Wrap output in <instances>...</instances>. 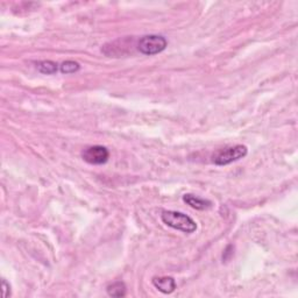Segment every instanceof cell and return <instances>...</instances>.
<instances>
[{
  "instance_id": "6da1fadb",
  "label": "cell",
  "mask_w": 298,
  "mask_h": 298,
  "mask_svg": "<svg viewBox=\"0 0 298 298\" xmlns=\"http://www.w3.org/2000/svg\"><path fill=\"white\" fill-rule=\"evenodd\" d=\"M161 220L171 229L184 233H193L197 230V222L191 217L177 211H163Z\"/></svg>"
},
{
  "instance_id": "7a4b0ae2",
  "label": "cell",
  "mask_w": 298,
  "mask_h": 298,
  "mask_svg": "<svg viewBox=\"0 0 298 298\" xmlns=\"http://www.w3.org/2000/svg\"><path fill=\"white\" fill-rule=\"evenodd\" d=\"M248 149L244 144H236L219 149L212 155V162L215 166H227L230 163L239 161L247 155Z\"/></svg>"
},
{
  "instance_id": "3957f363",
  "label": "cell",
  "mask_w": 298,
  "mask_h": 298,
  "mask_svg": "<svg viewBox=\"0 0 298 298\" xmlns=\"http://www.w3.org/2000/svg\"><path fill=\"white\" fill-rule=\"evenodd\" d=\"M168 46V41L162 35H144L137 42V50L143 55H156L162 53Z\"/></svg>"
},
{
  "instance_id": "277c9868",
  "label": "cell",
  "mask_w": 298,
  "mask_h": 298,
  "mask_svg": "<svg viewBox=\"0 0 298 298\" xmlns=\"http://www.w3.org/2000/svg\"><path fill=\"white\" fill-rule=\"evenodd\" d=\"M82 158L89 165L100 166L105 165L110 159L109 149L104 146H91L82 152Z\"/></svg>"
},
{
  "instance_id": "5b68a950",
  "label": "cell",
  "mask_w": 298,
  "mask_h": 298,
  "mask_svg": "<svg viewBox=\"0 0 298 298\" xmlns=\"http://www.w3.org/2000/svg\"><path fill=\"white\" fill-rule=\"evenodd\" d=\"M153 284L159 291L166 295L173 293L176 289V281L171 276H161V277H154L153 278Z\"/></svg>"
},
{
  "instance_id": "8992f818",
  "label": "cell",
  "mask_w": 298,
  "mask_h": 298,
  "mask_svg": "<svg viewBox=\"0 0 298 298\" xmlns=\"http://www.w3.org/2000/svg\"><path fill=\"white\" fill-rule=\"evenodd\" d=\"M183 200L184 203L189 205V206H191L192 208H196V210H199V211L207 210V208H210L212 206L211 200L200 198V197L191 195V193H186V195H184Z\"/></svg>"
},
{
  "instance_id": "52a82bcc",
  "label": "cell",
  "mask_w": 298,
  "mask_h": 298,
  "mask_svg": "<svg viewBox=\"0 0 298 298\" xmlns=\"http://www.w3.org/2000/svg\"><path fill=\"white\" fill-rule=\"evenodd\" d=\"M58 64L54 61H41L36 63L37 71L43 74H54L58 71Z\"/></svg>"
},
{
  "instance_id": "ba28073f",
  "label": "cell",
  "mask_w": 298,
  "mask_h": 298,
  "mask_svg": "<svg viewBox=\"0 0 298 298\" xmlns=\"http://www.w3.org/2000/svg\"><path fill=\"white\" fill-rule=\"evenodd\" d=\"M106 291L111 297H124L126 296V291H127V288H126V284L124 282H114L110 284L106 288Z\"/></svg>"
},
{
  "instance_id": "9c48e42d",
  "label": "cell",
  "mask_w": 298,
  "mask_h": 298,
  "mask_svg": "<svg viewBox=\"0 0 298 298\" xmlns=\"http://www.w3.org/2000/svg\"><path fill=\"white\" fill-rule=\"evenodd\" d=\"M81 65L78 64L77 62L74 61H65L63 62L61 65H59V71L62 73H74L77 71H80Z\"/></svg>"
},
{
  "instance_id": "30bf717a",
  "label": "cell",
  "mask_w": 298,
  "mask_h": 298,
  "mask_svg": "<svg viewBox=\"0 0 298 298\" xmlns=\"http://www.w3.org/2000/svg\"><path fill=\"white\" fill-rule=\"evenodd\" d=\"M2 284H3V297L6 298L11 296V285L5 281V279H3Z\"/></svg>"
},
{
  "instance_id": "8fae6325",
  "label": "cell",
  "mask_w": 298,
  "mask_h": 298,
  "mask_svg": "<svg viewBox=\"0 0 298 298\" xmlns=\"http://www.w3.org/2000/svg\"><path fill=\"white\" fill-rule=\"evenodd\" d=\"M231 247H232V245H229L226 247V249H225V252H224V254H222V260L224 261H227L229 260L231 256L233 255V251L232 252H230V249H231Z\"/></svg>"
}]
</instances>
